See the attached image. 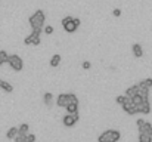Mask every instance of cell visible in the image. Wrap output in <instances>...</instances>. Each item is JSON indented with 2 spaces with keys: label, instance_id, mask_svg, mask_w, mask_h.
I'll return each instance as SVG.
<instances>
[{
  "label": "cell",
  "instance_id": "8992f818",
  "mask_svg": "<svg viewBox=\"0 0 152 142\" xmlns=\"http://www.w3.org/2000/svg\"><path fill=\"white\" fill-rule=\"evenodd\" d=\"M121 105H123V110H124L128 115H134V114H137L136 107L133 105V102H131V99H130V98H127V99H125Z\"/></svg>",
  "mask_w": 152,
  "mask_h": 142
},
{
  "label": "cell",
  "instance_id": "7c38bea8",
  "mask_svg": "<svg viewBox=\"0 0 152 142\" xmlns=\"http://www.w3.org/2000/svg\"><path fill=\"white\" fill-rule=\"evenodd\" d=\"M137 89H139V87H137V84H134V86H130V87L125 90V96H127V98H131V96H134V95L137 93Z\"/></svg>",
  "mask_w": 152,
  "mask_h": 142
},
{
  "label": "cell",
  "instance_id": "d6986e66",
  "mask_svg": "<svg viewBox=\"0 0 152 142\" xmlns=\"http://www.w3.org/2000/svg\"><path fill=\"white\" fill-rule=\"evenodd\" d=\"M137 142H152V136H148V135L139 133V139H137Z\"/></svg>",
  "mask_w": 152,
  "mask_h": 142
},
{
  "label": "cell",
  "instance_id": "8fae6325",
  "mask_svg": "<svg viewBox=\"0 0 152 142\" xmlns=\"http://www.w3.org/2000/svg\"><path fill=\"white\" fill-rule=\"evenodd\" d=\"M0 89H2V90H5L6 93H11V92L14 90V86H12L11 83L5 81V80H0Z\"/></svg>",
  "mask_w": 152,
  "mask_h": 142
},
{
  "label": "cell",
  "instance_id": "9a60e30c",
  "mask_svg": "<svg viewBox=\"0 0 152 142\" xmlns=\"http://www.w3.org/2000/svg\"><path fill=\"white\" fill-rule=\"evenodd\" d=\"M67 112H70V114H72V112H77L78 111V104H74V102H70L67 107Z\"/></svg>",
  "mask_w": 152,
  "mask_h": 142
},
{
  "label": "cell",
  "instance_id": "7a4b0ae2",
  "mask_svg": "<svg viewBox=\"0 0 152 142\" xmlns=\"http://www.w3.org/2000/svg\"><path fill=\"white\" fill-rule=\"evenodd\" d=\"M120 138H121L120 130H112V129H109V130H105L102 135H99L98 142H118Z\"/></svg>",
  "mask_w": 152,
  "mask_h": 142
},
{
  "label": "cell",
  "instance_id": "7402d4cb",
  "mask_svg": "<svg viewBox=\"0 0 152 142\" xmlns=\"http://www.w3.org/2000/svg\"><path fill=\"white\" fill-rule=\"evenodd\" d=\"M28 130H30V126H28L27 123H24V124H21V126L18 127V132H19V133H28Z\"/></svg>",
  "mask_w": 152,
  "mask_h": 142
},
{
  "label": "cell",
  "instance_id": "52a82bcc",
  "mask_svg": "<svg viewBox=\"0 0 152 142\" xmlns=\"http://www.w3.org/2000/svg\"><path fill=\"white\" fill-rule=\"evenodd\" d=\"M134 107H136V111L140 112V114H149V112H151V104H149V99H143L142 104L134 105Z\"/></svg>",
  "mask_w": 152,
  "mask_h": 142
},
{
  "label": "cell",
  "instance_id": "4316f807",
  "mask_svg": "<svg viewBox=\"0 0 152 142\" xmlns=\"http://www.w3.org/2000/svg\"><path fill=\"white\" fill-rule=\"evenodd\" d=\"M44 33H46L47 36H49V34H52V33H53V27H50V25H46V27H44Z\"/></svg>",
  "mask_w": 152,
  "mask_h": 142
},
{
  "label": "cell",
  "instance_id": "f546056e",
  "mask_svg": "<svg viewBox=\"0 0 152 142\" xmlns=\"http://www.w3.org/2000/svg\"><path fill=\"white\" fill-rule=\"evenodd\" d=\"M90 67H92V64H90L89 61H84V62H83V68H84V70H89Z\"/></svg>",
  "mask_w": 152,
  "mask_h": 142
},
{
  "label": "cell",
  "instance_id": "2e32d148",
  "mask_svg": "<svg viewBox=\"0 0 152 142\" xmlns=\"http://www.w3.org/2000/svg\"><path fill=\"white\" fill-rule=\"evenodd\" d=\"M137 86H139V87H145V89H151V87H152V79H145V80H142Z\"/></svg>",
  "mask_w": 152,
  "mask_h": 142
},
{
  "label": "cell",
  "instance_id": "277c9868",
  "mask_svg": "<svg viewBox=\"0 0 152 142\" xmlns=\"http://www.w3.org/2000/svg\"><path fill=\"white\" fill-rule=\"evenodd\" d=\"M62 27H64V30H65L67 33H75V30L78 28V25L74 22V18L70 17V15L62 19Z\"/></svg>",
  "mask_w": 152,
  "mask_h": 142
},
{
  "label": "cell",
  "instance_id": "ba28073f",
  "mask_svg": "<svg viewBox=\"0 0 152 142\" xmlns=\"http://www.w3.org/2000/svg\"><path fill=\"white\" fill-rule=\"evenodd\" d=\"M139 133H143V135H148V136H152V124L149 121H143L142 126H139Z\"/></svg>",
  "mask_w": 152,
  "mask_h": 142
},
{
  "label": "cell",
  "instance_id": "f1b7e54d",
  "mask_svg": "<svg viewBox=\"0 0 152 142\" xmlns=\"http://www.w3.org/2000/svg\"><path fill=\"white\" fill-rule=\"evenodd\" d=\"M112 15H114V17H117V18H118V17H121V9H114V11H112Z\"/></svg>",
  "mask_w": 152,
  "mask_h": 142
},
{
  "label": "cell",
  "instance_id": "d6a6232c",
  "mask_svg": "<svg viewBox=\"0 0 152 142\" xmlns=\"http://www.w3.org/2000/svg\"><path fill=\"white\" fill-rule=\"evenodd\" d=\"M74 22H75L77 25H80V24H81V21H80V18H74Z\"/></svg>",
  "mask_w": 152,
  "mask_h": 142
},
{
  "label": "cell",
  "instance_id": "cb8c5ba5",
  "mask_svg": "<svg viewBox=\"0 0 152 142\" xmlns=\"http://www.w3.org/2000/svg\"><path fill=\"white\" fill-rule=\"evenodd\" d=\"M8 61V53L5 50H0V64H5Z\"/></svg>",
  "mask_w": 152,
  "mask_h": 142
},
{
  "label": "cell",
  "instance_id": "603a6c76",
  "mask_svg": "<svg viewBox=\"0 0 152 142\" xmlns=\"http://www.w3.org/2000/svg\"><path fill=\"white\" fill-rule=\"evenodd\" d=\"M30 36H31V45L39 46L40 45V36H34V34H30Z\"/></svg>",
  "mask_w": 152,
  "mask_h": 142
},
{
  "label": "cell",
  "instance_id": "4fadbf2b",
  "mask_svg": "<svg viewBox=\"0 0 152 142\" xmlns=\"http://www.w3.org/2000/svg\"><path fill=\"white\" fill-rule=\"evenodd\" d=\"M59 64H61V55L56 53V55H53V56L50 58V67L55 68V67H58Z\"/></svg>",
  "mask_w": 152,
  "mask_h": 142
},
{
  "label": "cell",
  "instance_id": "836d02e7",
  "mask_svg": "<svg viewBox=\"0 0 152 142\" xmlns=\"http://www.w3.org/2000/svg\"><path fill=\"white\" fill-rule=\"evenodd\" d=\"M0 67H2V64H0Z\"/></svg>",
  "mask_w": 152,
  "mask_h": 142
},
{
  "label": "cell",
  "instance_id": "5bb4252c",
  "mask_svg": "<svg viewBox=\"0 0 152 142\" xmlns=\"http://www.w3.org/2000/svg\"><path fill=\"white\" fill-rule=\"evenodd\" d=\"M137 87H139V86H137ZM137 95L142 96V99H148V96H149V89L139 87V89H137Z\"/></svg>",
  "mask_w": 152,
  "mask_h": 142
},
{
  "label": "cell",
  "instance_id": "ffe728a7",
  "mask_svg": "<svg viewBox=\"0 0 152 142\" xmlns=\"http://www.w3.org/2000/svg\"><path fill=\"white\" fill-rule=\"evenodd\" d=\"M43 99H44V104H46V105H50V104H52L53 96H52V93H50V92H47V93H44Z\"/></svg>",
  "mask_w": 152,
  "mask_h": 142
},
{
  "label": "cell",
  "instance_id": "9c48e42d",
  "mask_svg": "<svg viewBox=\"0 0 152 142\" xmlns=\"http://www.w3.org/2000/svg\"><path fill=\"white\" fill-rule=\"evenodd\" d=\"M56 104H58V107H62V108H65V107L70 104L68 93H61V95L58 96V99H56Z\"/></svg>",
  "mask_w": 152,
  "mask_h": 142
},
{
  "label": "cell",
  "instance_id": "d4e9b609",
  "mask_svg": "<svg viewBox=\"0 0 152 142\" xmlns=\"http://www.w3.org/2000/svg\"><path fill=\"white\" fill-rule=\"evenodd\" d=\"M125 99H127V96H125V95H120V96H117V98H115V102L121 105V104H123Z\"/></svg>",
  "mask_w": 152,
  "mask_h": 142
},
{
  "label": "cell",
  "instance_id": "6da1fadb",
  "mask_svg": "<svg viewBox=\"0 0 152 142\" xmlns=\"http://www.w3.org/2000/svg\"><path fill=\"white\" fill-rule=\"evenodd\" d=\"M44 21H46V15H44V12H43L42 9L36 11V12L28 18V22H30L31 28H43Z\"/></svg>",
  "mask_w": 152,
  "mask_h": 142
},
{
  "label": "cell",
  "instance_id": "4dcf8cb0",
  "mask_svg": "<svg viewBox=\"0 0 152 142\" xmlns=\"http://www.w3.org/2000/svg\"><path fill=\"white\" fill-rule=\"evenodd\" d=\"M24 43L28 46V45H31V36H27L25 39H24Z\"/></svg>",
  "mask_w": 152,
  "mask_h": 142
},
{
  "label": "cell",
  "instance_id": "83f0119b",
  "mask_svg": "<svg viewBox=\"0 0 152 142\" xmlns=\"http://www.w3.org/2000/svg\"><path fill=\"white\" fill-rule=\"evenodd\" d=\"M27 142H36V135H27Z\"/></svg>",
  "mask_w": 152,
  "mask_h": 142
},
{
  "label": "cell",
  "instance_id": "ac0fdd59",
  "mask_svg": "<svg viewBox=\"0 0 152 142\" xmlns=\"http://www.w3.org/2000/svg\"><path fill=\"white\" fill-rule=\"evenodd\" d=\"M15 142H27V133H16V136L14 138Z\"/></svg>",
  "mask_w": 152,
  "mask_h": 142
},
{
  "label": "cell",
  "instance_id": "3957f363",
  "mask_svg": "<svg viewBox=\"0 0 152 142\" xmlns=\"http://www.w3.org/2000/svg\"><path fill=\"white\" fill-rule=\"evenodd\" d=\"M12 70L15 71H21L24 68V61L21 59L19 55H8V61H6Z\"/></svg>",
  "mask_w": 152,
  "mask_h": 142
},
{
  "label": "cell",
  "instance_id": "484cf974",
  "mask_svg": "<svg viewBox=\"0 0 152 142\" xmlns=\"http://www.w3.org/2000/svg\"><path fill=\"white\" fill-rule=\"evenodd\" d=\"M68 98H70V102H74V104H78V98L74 95V93H68Z\"/></svg>",
  "mask_w": 152,
  "mask_h": 142
},
{
  "label": "cell",
  "instance_id": "5b68a950",
  "mask_svg": "<svg viewBox=\"0 0 152 142\" xmlns=\"http://www.w3.org/2000/svg\"><path fill=\"white\" fill-rule=\"evenodd\" d=\"M77 121H78V111H77V112H72V114L67 112V114L64 115V118H62V123H64V126H67V127H72Z\"/></svg>",
  "mask_w": 152,
  "mask_h": 142
},
{
  "label": "cell",
  "instance_id": "30bf717a",
  "mask_svg": "<svg viewBox=\"0 0 152 142\" xmlns=\"http://www.w3.org/2000/svg\"><path fill=\"white\" fill-rule=\"evenodd\" d=\"M131 50H133V55H134L136 58H142V56H143V49H142V46H140L139 43H134V45L131 46Z\"/></svg>",
  "mask_w": 152,
  "mask_h": 142
},
{
  "label": "cell",
  "instance_id": "1f68e13d",
  "mask_svg": "<svg viewBox=\"0 0 152 142\" xmlns=\"http://www.w3.org/2000/svg\"><path fill=\"white\" fill-rule=\"evenodd\" d=\"M143 121H145L143 118H137V121H136V124H137V127H139V126H142V124H143Z\"/></svg>",
  "mask_w": 152,
  "mask_h": 142
},
{
  "label": "cell",
  "instance_id": "e0dca14e",
  "mask_svg": "<svg viewBox=\"0 0 152 142\" xmlns=\"http://www.w3.org/2000/svg\"><path fill=\"white\" fill-rule=\"evenodd\" d=\"M16 133H18V127H11V129L6 132V138H8V139H14V138L16 136Z\"/></svg>",
  "mask_w": 152,
  "mask_h": 142
},
{
  "label": "cell",
  "instance_id": "44dd1931",
  "mask_svg": "<svg viewBox=\"0 0 152 142\" xmlns=\"http://www.w3.org/2000/svg\"><path fill=\"white\" fill-rule=\"evenodd\" d=\"M130 99H131V102H133V105H139V104H142V101H143V99H142V96H139L137 93H136L134 96H131Z\"/></svg>",
  "mask_w": 152,
  "mask_h": 142
}]
</instances>
